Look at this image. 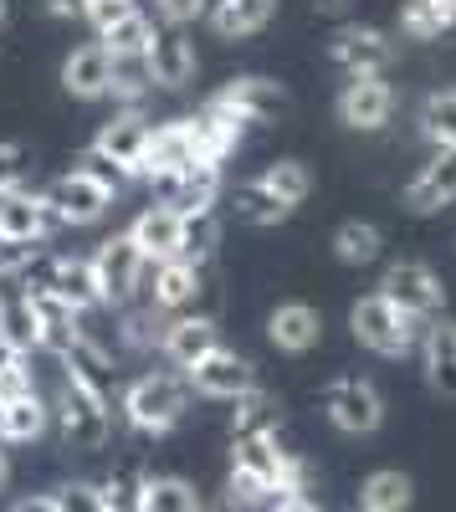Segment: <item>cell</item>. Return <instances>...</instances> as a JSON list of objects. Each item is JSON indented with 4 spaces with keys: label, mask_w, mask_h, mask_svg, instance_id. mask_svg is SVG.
Instances as JSON below:
<instances>
[{
    "label": "cell",
    "mask_w": 456,
    "mask_h": 512,
    "mask_svg": "<svg viewBox=\"0 0 456 512\" xmlns=\"http://www.w3.org/2000/svg\"><path fill=\"white\" fill-rule=\"evenodd\" d=\"M426 328H431V318L405 313L400 303H390L385 292H364L359 303L349 308V333H354V344L369 349V354H380V359L421 354Z\"/></svg>",
    "instance_id": "obj_1"
},
{
    "label": "cell",
    "mask_w": 456,
    "mask_h": 512,
    "mask_svg": "<svg viewBox=\"0 0 456 512\" xmlns=\"http://www.w3.org/2000/svg\"><path fill=\"white\" fill-rule=\"evenodd\" d=\"M118 410L139 436H170L190 410V384L180 374H139L118 395Z\"/></svg>",
    "instance_id": "obj_2"
},
{
    "label": "cell",
    "mask_w": 456,
    "mask_h": 512,
    "mask_svg": "<svg viewBox=\"0 0 456 512\" xmlns=\"http://www.w3.org/2000/svg\"><path fill=\"white\" fill-rule=\"evenodd\" d=\"M52 415H57V425H62V441L77 446V451H103L108 436H113V400L82 390L77 379H62Z\"/></svg>",
    "instance_id": "obj_3"
},
{
    "label": "cell",
    "mask_w": 456,
    "mask_h": 512,
    "mask_svg": "<svg viewBox=\"0 0 456 512\" xmlns=\"http://www.w3.org/2000/svg\"><path fill=\"white\" fill-rule=\"evenodd\" d=\"M318 405H323V415L334 420L344 436H375L385 425V395L375 390V379H359V374L328 379Z\"/></svg>",
    "instance_id": "obj_4"
},
{
    "label": "cell",
    "mask_w": 456,
    "mask_h": 512,
    "mask_svg": "<svg viewBox=\"0 0 456 512\" xmlns=\"http://www.w3.org/2000/svg\"><path fill=\"white\" fill-rule=\"evenodd\" d=\"M93 272H98V287L108 297V308H123L129 297L144 292V277H149V256L139 251V241L129 231H113L98 241L93 251Z\"/></svg>",
    "instance_id": "obj_5"
},
{
    "label": "cell",
    "mask_w": 456,
    "mask_h": 512,
    "mask_svg": "<svg viewBox=\"0 0 456 512\" xmlns=\"http://www.w3.org/2000/svg\"><path fill=\"white\" fill-rule=\"evenodd\" d=\"M328 62H334L344 77H385L395 62V41L385 26L369 21H344L334 36H328Z\"/></svg>",
    "instance_id": "obj_6"
},
{
    "label": "cell",
    "mask_w": 456,
    "mask_h": 512,
    "mask_svg": "<svg viewBox=\"0 0 456 512\" xmlns=\"http://www.w3.org/2000/svg\"><path fill=\"white\" fill-rule=\"evenodd\" d=\"M380 292L390 297V303H400L405 313H416V318H441V308H446V282L431 262H421V256L390 262L385 277H380Z\"/></svg>",
    "instance_id": "obj_7"
},
{
    "label": "cell",
    "mask_w": 456,
    "mask_h": 512,
    "mask_svg": "<svg viewBox=\"0 0 456 512\" xmlns=\"http://www.w3.org/2000/svg\"><path fill=\"white\" fill-rule=\"evenodd\" d=\"M47 205H52V216H57V226H93V221H103L108 210H113V190H103L93 175H82V169H67V175H57L47 190Z\"/></svg>",
    "instance_id": "obj_8"
},
{
    "label": "cell",
    "mask_w": 456,
    "mask_h": 512,
    "mask_svg": "<svg viewBox=\"0 0 456 512\" xmlns=\"http://www.w3.org/2000/svg\"><path fill=\"white\" fill-rule=\"evenodd\" d=\"M190 164H200V149H195V118L185 113V118L154 123L149 149H144V159H139L134 175L154 185V180H164V175H180V169H190Z\"/></svg>",
    "instance_id": "obj_9"
},
{
    "label": "cell",
    "mask_w": 456,
    "mask_h": 512,
    "mask_svg": "<svg viewBox=\"0 0 456 512\" xmlns=\"http://www.w3.org/2000/svg\"><path fill=\"white\" fill-rule=\"evenodd\" d=\"M185 384L205 400H241L246 390H257V364L236 349H211L185 369Z\"/></svg>",
    "instance_id": "obj_10"
},
{
    "label": "cell",
    "mask_w": 456,
    "mask_h": 512,
    "mask_svg": "<svg viewBox=\"0 0 456 512\" xmlns=\"http://www.w3.org/2000/svg\"><path fill=\"white\" fill-rule=\"evenodd\" d=\"M334 113L344 128L354 134H380V128L395 118V88L390 77H349L339 98H334Z\"/></svg>",
    "instance_id": "obj_11"
},
{
    "label": "cell",
    "mask_w": 456,
    "mask_h": 512,
    "mask_svg": "<svg viewBox=\"0 0 456 512\" xmlns=\"http://www.w3.org/2000/svg\"><path fill=\"white\" fill-rule=\"evenodd\" d=\"M221 190H226V169L221 164H190V169H180V175L154 180V200L175 205L180 216H205V210H216Z\"/></svg>",
    "instance_id": "obj_12"
},
{
    "label": "cell",
    "mask_w": 456,
    "mask_h": 512,
    "mask_svg": "<svg viewBox=\"0 0 456 512\" xmlns=\"http://www.w3.org/2000/svg\"><path fill=\"white\" fill-rule=\"evenodd\" d=\"M31 272L47 282V287H57L77 313L108 308V297H103V287H98V272H93V256H47V262H36Z\"/></svg>",
    "instance_id": "obj_13"
},
{
    "label": "cell",
    "mask_w": 456,
    "mask_h": 512,
    "mask_svg": "<svg viewBox=\"0 0 456 512\" xmlns=\"http://www.w3.org/2000/svg\"><path fill=\"white\" fill-rule=\"evenodd\" d=\"M211 349H221V323L211 313H170V323L159 328V354L175 369H190Z\"/></svg>",
    "instance_id": "obj_14"
},
{
    "label": "cell",
    "mask_w": 456,
    "mask_h": 512,
    "mask_svg": "<svg viewBox=\"0 0 456 512\" xmlns=\"http://www.w3.org/2000/svg\"><path fill=\"white\" fill-rule=\"evenodd\" d=\"M149 72H154V88L159 93H180L195 82L200 72V52H195V41L185 26H164L154 36V47H149Z\"/></svg>",
    "instance_id": "obj_15"
},
{
    "label": "cell",
    "mask_w": 456,
    "mask_h": 512,
    "mask_svg": "<svg viewBox=\"0 0 456 512\" xmlns=\"http://www.w3.org/2000/svg\"><path fill=\"white\" fill-rule=\"evenodd\" d=\"M446 205H456V149H431V159L405 185V210L410 216H436Z\"/></svg>",
    "instance_id": "obj_16"
},
{
    "label": "cell",
    "mask_w": 456,
    "mask_h": 512,
    "mask_svg": "<svg viewBox=\"0 0 456 512\" xmlns=\"http://www.w3.org/2000/svg\"><path fill=\"white\" fill-rule=\"evenodd\" d=\"M108 82H113V52L103 41H82L62 57V93L77 103H103L108 98Z\"/></svg>",
    "instance_id": "obj_17"
},
{
    "label": "cell",
    "mask_w": 456,
    "mask_h": 512,
    "mask_svg": "<svg viewBox=\"0 0 456 512\" xmlns=\"http://www.w3.org/2000/svg\"><path fill=\"white\" fill-rule=\"evenodd\" d=\"M211 103H221V108H231L236 118H246V123H267V118H277L282 108H287V88L277 77H257V72H246V77H231L221 93H211Z\"/></svg>",
    "instance_id": "obj_18"
},
{
    "label": "cell",
    "mask_w": 456,
    "mask_h": 512,
    "mask_svg": "<svg viewBox=\"0 0 456 512\" xmlns=\"http://www.w3.org/2000/svg\"><path fill=\"white\" fill-rule=\"evenodd\" d=\"M57 231V216L41 190L11 185L0 190V236H21V241H47Z\"/></svg>",
    "instance_id": "obj_19"
},
{
    "label": "cell",
    "mask_w": 456,
    "mask_h": 512,
    "mask_svg": "<svg viewBox=\"0 0 456 512\" xmlns=\"http://www.w3.org/2000/svg\"><path fill=\"white\" fill-rule=\"evenodd\" d=\"M195 118V149H200V164H226L241 144H246V118H236L231 108H221V103H205L200 113H190Z\"/></svg>",
    "instance_id": "obj_20"
},
{
    "label": "cell",
    "mask_w": 456,
    "mask_h": 512,
    "mask_svg": "<svg viewBox=\"0 0 456 512\" xmlns=\"http://www.w3.org/2000/svg\"><path fill=\"white\" fill-rule=\"evenodd\" d=\"M267 344L282 354H308L323 344V313L313 303H277L267 313Z\"/></svg>",
    "instance_id": "obj_21"
},
{
    "label": "cell",
    "mask_w": 456,
    "mask_h": 512,
    "mask_svg": "<svg viewBox=\"0 0 456 512\" xmlns=\"http://www.w3.org/2000/svg\"><path fill=\"white\" fill-rule=\"evenodd\" d=\"M149 134H154V118H144V108H118L98 134H93V149H103V154H113L118 164H129V169H139V159H144V149H149ZM139 180V175H134Z\"/></svg>",
    "instance_id": "obj_22"
},
{
    "label": "cell",
    "mask_w": 456,
    "mask_h": 512,
    "mask_svg": "<svg viewBox=\"0 0 456 512\" xmlns=\"http://www.w3.org/2000/svg\"><path fill=\"white\" fill-rule=\"evenodd\" d=\"M144 292L159 313H185L200 297V267H190L185 256H170V262H149Z\"/></svg>",
    "instance_id": "obj_23"
},
{
    "label": "cell",
    "mask_w": 456,
    "mask_h": 512,
    "mask_svg": "<svg viewBox=\"0 0 456 512\" xmlns=\"http://www.w3.org/2000/svg\"><path fill=\"white\" fill-rule=\"evenodd\" d=\"M129 236L139 241V251L149 256V262H170V256H180V241H185V216L175 205H144L139 216H134V226H129Z\"/></svg>",
    "instance_id": "obj_24"
},
{
    "label": "cell",
    "mask_w": 456,
    "mask_h": 512,
    "mask_svg": "<svg viewBox=\"0 0 456 512\" xmlns=\"http://www.w3.org/2000/svg\"><path fill=\"white\" fill-rule=\"evenodd\" d=\"M231 221L236 226H252V231H267V226H282V221H293V210L298 205H287L277 190H267L262 185V175H252V180H241L236 190H231Z\"/></svg>",
    "instance_id": "obj_25"
},
{
    "label": "cell",
    "mask_w": 456,
    "mask_h": 512,
    "mask_svg": "<svg viewBox=\"0 0 456 512\" xmlns=\"http://www.w3.org/2000/svg\"><path fill=\"white\" fill-rule=\"evenodd\" d=\"M421 369L441 400H456V323L451 318H431L426 344H421Z\"/></svg>",
    "instance_id": "obj_26"
},
{
    "label": "cell",
    "mask_w": 456,
    "mask_h": 512,
    "mask_svg": "<svg viewBox=\"0 0 456 512\" xmlns=\"http://www.w3.org/2000/svg\"><path fill=\"white\" fill-rule=\"evenodd\" d=\"M277 16V0H211V11H205V21H211V31L221 41H246L267 31Z\"/></svg>",
    "instance_id": "obj_27"
},
{
    "label": "cell",
    "mask_w": 456,
    "mask_h": 512,
    "mask_svg": "<svg viewBox=\"0 0 456 512\" xmlns=\"http://www.w3.org/2000/svg\"><path fill=\"white\" fill-rule=\"evenodd\" d=\"M62 379H77L82 390H93V395L113 400V354L98 344L93 333H82L77 344L62 354Z\"/></svg>",
    "instance_id": "obj_28"
},
{
    "label": "cell",
    "mask_w": 456,
    "mask_h": 512,
    "mask_svg": "<svg viewBox=\"0 0 456 512\" xmlns=\"http://www.w3.org/2000/svg\"><path fill=\"white\" fill-rule=\"evenodd\" d=\"M47 425H52V405L41 400V390L16 395V400L0 405V441H11V446L41 441V436H47Z\"/></svg>",
    "instance_id": "obj_29"
},
{
    "label": "cell",
    "mask_w": 456,
    "mask_h": 512,
    "mask_svg": "<svg viewBox=\"0 0 456 512\" xmlns=\"http://www.w3.org/2000/svg\"><path fill=\"white\" fill-rule=\"evenodd\" d=\"M395 31L410 41H441L446 31H456V0H405Z\"/></svg>",
    "instance_id": "obj_30"
},
{
    "label": "cell",
    "mask_w": 456,
    "mask_h": 512,
    "mask_svg": "<svg viewBox=\"0 0 456 512\" xmlns=\"http://www.w3.org/2000/svg\"><path fill=\"white\" fill-rule=\"evenodd\" d=\"M0 338H11L16 349H41V318L26 287H0Z\"/></svg>",
    "instance_id": "obj_31"
},
{
    "label": "cell",
    "mask_w": 456,
    "mask_h": 512,
    "mask_svg": "<svg viewBox=\"0 0 456 512\" xmlns=\"http://www.w3.org/2000/svg\"><path fill=\"white\" fill-rule=\"evenodd\" d=\"M134 512H205V502L185 477H139Z\"/></svg>",
    "instance_id": "obj_32"
},
{
    "label": "cell",
    "mask_w": 456,
    "mask_h": 512,
    "mask_svg": "<svg viewBox=\"0 0 456 512\" xmlns=\"http://www.w3.org/2000/svg\"><path fill=\"white\" fill-rule=\"evenodd\" d=\"M416 128L431 149H456V88H436L416 108Z\"/></svg>",
    "instance_id": "obj_33"
},
{
    "label": "cell",
    "mask_w": 456,
    "mask_h": 512,
    "mask_svg": "<svg viewBox=\"0 0 456 512\" xmlns=\"http://www.w3.org/2000/svg\"><path fill=\"white\" fill-rule=\"evenodd\" d=\"M236 410H231V436L241 441V436H277V425H282V405L262 390H246L241 400H231Z\"/></svg>",
    "instance_id": "obj_34"
},
{
    "label": "cell",
    "mask_w": 456,
    "mask_h": 512,
    "mask_svg": "<svg viewBox=\"0 0 456 512\" xmlns=\"http://www.w3.org/2000/svg\"><path fill=\"white\" fill-rule=\"evenodd\" d=\"M334 256L344 267H375L385 256V231L375 221H344L334 231Z\"/></svg>",
    "instance_id": "obj_35"
},
{
    "label": "cell",
    "mask_w": 456,
    "mask_h": 512,
    "mask_svg": "<svg viewBox=\"0 0 456 512\" xmlns=\"http://www.w3.org/2000/svg\"><path fill=\"white\" fill-rule=\"evenodd\" d=\"M410 502H416V482H410L405 472H369L364 487H359V507L369 512H405Z\"/></svg>",
    "instance_id": "obj_36"
},
{
    "label": "cell",
    "mask_w": 456,
    "mask_h": 512,
    "mask_svg": "<svg viewBox=\"0 0 456 512\" xmlns=\"http://www.w3.org/2000/svg\"><path fill=\"white\" fill-rule=\"evenodd\" d=\"M149 93H154L149 57H113V82H108L113 108H144Z\"/></svg>",
    "instance_id": "obj_37"
},
{
    "label": "cell",
    "mask_w": 456,
    "mask_h": 512,
    "mask_svg": "<svg viewBox=\"0 0 456 512\" xmlns=\"http://www.w3.org/2000/svg\"><path fill=\"white\" fill-rule=\"evenodd\" d=\"M154 36H159V26L144 16V11H129L113 31H103L98 41L113 52V57H149V47H154Z\"/></svg>",
    "instance_id": "obj_38"
},
{
    "label": "cell",
    "mask_w": 456,
    "mask_h": 512,
    "mask_svg": "<svg viewBox=\"0 0 456 512\" xmlns=\"http://www.w3.org/2000/svg\"><path fill=\"white\" fill-rule=\"evenodd\" d=\"M216 251H221V221H216V210H205V216H185V241H180V256L190 267H211L216 262Z\"/></svg>",
    "instance_id": "obj_39"
},
{
    "label": "cell",
    "mask_w": 456,
    "mask_h": 512,
    "mask_svg": "<svg viewBox=\"0 0 456 512\" xmlns=\"http://www.w3.org/2000/svg\"><path fill=\"white\" fill-rule=\"evenodd\" d=\"M262 185L277 190L287 205H303L313 195V175H308L303 159H272V164H262Z\"/></svg>",
    "instance_id": "obj_40"
},
{
    "label": "cell",
    "mask_w": 456,
    "mask_h": 512,
    "mask_svg": "<svg viewBox=\"0 0 456 512\" xmlns=\"http://www.w3.org/2000/svg\"><path fill=\"white\" fill-rule=\"evenodd\" d=\"M72 169L93 175V180H98L103 190H113V195H123V190L134 185V169H129V164H118V159H113V154H103V149H93V144L77 154V164H72Z\"/></svg>",
    "instance_id": "obj_41"
},
{
    "label": "cell",
    "mask_w": 456,
    "mask_h": 512,
    "mask_svg": "<svg viewBox=\"0 0 456 512\" xmlns=\"http://www.w3.org/2000/svg\"><path fill=\"white\" fill-rule=\"evenodd\" d=\"M41 262V241H21V236H0V282H16Z\"/></svg>",
    "instance_id": "obj_42"
},
{
    "label": "cell",
    "mask_w": 456,
    "mask_h": 512,
    "mask_svg": "<svg viewBox=\"0 0 456 512\" xmlns=\"http://www.w3.org/2000/svg\"><path fill=\"white\" fill-rule=\"evenodd\" d=\"M57 502H62V512H118V507L108 502V492L93 487V482H72V487H62Z\"/></svg>",
    "instance_id": "obj_43"
},
{
    "label": "cell",
    "mask_w": 456,
    "mask_h": 512,
    "mask_svg": "<svg viewBox=\"0 0 456 512\" xmlns=\"http://www.w3.org/2000/svg\"><path fill=\"white\" fill-rule=\"evenodd\" d=\"M129 11H139L134 0H88V11H82V21L93 26V36H103V31H113Z\"/></svg>",
    "instance_id": "obj_44"
},
{
    "label": "cell",
    "mask_w": 456,
    "mask_h": 512,
    "mask_svg": "<svg viewBox=\"0 0 456 512\" xmlns=\"http://www.w3.org/2000/svg\"><path fill=\"white\" fill-rule=\"evenodd\" d=\"M26 185V149L16 139H0V190Z\"/></svg>",
    "instance_id": "obj_45"
},
{
    "label": "cell",
    "mask_w": 456,
    "mask_h": 512,
    "mask_svg": "<svg viewBox=\"0 0 456 512\" xmlns=\"http://www.w3.org/2000/svg\"><path fill=\"white\" fill-rule=\"evenodd\" d=\"M154 6H159V21L190 26V21H200L205 11H211V0H154Z\"/></svg>",
    "instance_id": "obj_46"
},
{
    "label": "cell",
    "mask_w": 456,
    "mask_h": 512,
    "mask_svg": "<svg viewBox=\"0 0 456 512\" xmlns=\"http://www.w3.org/2000/svg\"><path fill=\"white\" fill-rule=\"evenodd\" d=\"M267 512H318V507H313L308 492H277V497L267 502Z\"/></svg>",
    "instance_id": "obj_47"
},
{
    "label": "cell",
    "mask_w": 456,
    "mask_h": 512,
    "mask_svg": "<svg viewBox=\"0 0 456 512\" xmlns=\"http://www.w3.org/2000/svg\"><path fill=\"white\" fill-rule=\"evenodd\" d=\"M11 512H62V502H57V492H31V497L11 502Z\"/></svg>",
    "instance_id": "obj_48"
},
{
    "label": "cell",
    "mask_w": 456,
    "mask_h": 512,
    "mask_svg": "<svg viewBox=\"0 0 456 512\" xmlns=\"http://www.w3.org/2000/svg\"><path fill=\"white\" fill-rule=\"evenodd\" d=\"M41 11L57 16V21H82V11H88V0H41Z\"/></svg>",
    "instance_id": "obj_49"
},
{
    "label": "cell",
    "mask_w": 456,
    "mask_h": 512,
    "mask_svg": "<svg viewBox=\"0 0 456 512\" xmlns=\"http://www.w3.org/2000/svg\"><path fill=\"white\" fill-rule=\"evenodd\" d=\"M308 6H313V16H334L339 21V16L354 11V0H308Z\"/></svg>",
    "instance_id": "obj_50"
},
{
    "label": "cell",
    "mask_w": 456,
    "mask_h": 512,
    "mask_svg": "<svg viewBox=\"0 0 456 512\" xmlns=\"http://www.w3.org/2000/svg\"><path fill=\"white\" fill-rule=\"evenodd\" d=\"M16 364H26V349H16L11 338H0V374H6V369H16Z\"/></svg>",
    "instance_id": "obj_51"
},
{
    "label": "cell",
    "mask_w": 456,
    "mask_h": 512,
    "mask_svg": "<svg viewBox=\"0 0 456 512\" xmlns=\"http://www.w3.org/2000/svg\"><path fill=\"white\" fill-rule=\"evenodd\" d=\"M6 482H11V461H6V451H0V492H6Z\"/></svg>",
    "instance_id": "obj_52"
},
{
    "label": "cell",
    "mask_w": 456,
    "mask_h": 512,
    "mask_svg": "<svg viewBox=\"0 0 456 512\" xmlns=\"http://www.w3.org/2000/svg\"><path fill=\"white\" fill-rule=\"evenodd\" d=\"M6 16H11V0H0V31H6Z\"/></svg>",
    "instance_id": "obj_53"
},
{
    "label": "cell",
    "mask_w": 456,
    "mask_h": 512,
    "mask_svg": "<svg viewBox=\"0 0 456 512\" xmlns=\"http://www.w3.org/2000/svg\"><path fill=\"white\" fill-rule=\"evenodd\" d=\"M205 512H236V507H231V502H221V507H205Z\"/></svg>",
    "instance_id": "obj_54"
},
{
    "label": "cell",
    "mask_w": 456,
    "mask_h": 512,
    "mask_svg": "<svg viewBox=\"0 0 456 512\" xmlns=\"http://www.w3.org/2000/svg\"><path fill=\"white\" fill-rule=\"evenodd\" d=\"M0 405H6V395H0Z\"/></svg>",
    "instance_id": "obj_55"
},
{
    "label": "cell",
    "mask_w": 456,
    "mask_h": 512,
    "mask_svg": "<svg viewBox=\"0 0 456 512\" xmlns=\"http://www.w3.org/2000/svg\"><path fill=\"white\" fill-rule=\"evenodd\" d=\"M359 512H369V507H359Z\"/></svg>",
    "instance_id": "obj_56"
}]
</instances>
